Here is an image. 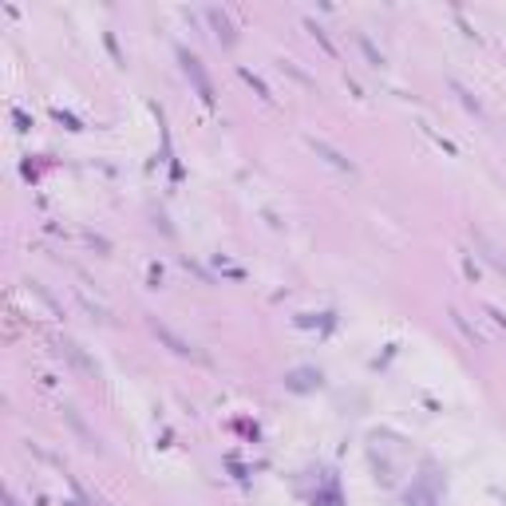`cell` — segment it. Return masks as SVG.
I'll use <instances>...</instances> for the list:
<instances>
[{
  "instance_id": "6da1fadb",
  "label": "cell",
  "mask_w": 506,
  "mask_h": 506,
  "mask_svg": "<svg viewBox=\"0 0 506 506\" xmlns=\"http://www.w3.org/2000/svg\"><path fill=\"white\" fill-rule=\"evenodd\" d=\"M182 64H186V71L194 76V84H198V91H202V99H210V84H206V76H202V68H198V60L182 52Z\"/></svg>"
},
{
  "instance_id": "277c9868",
  "label": "cell",
  "mask_w": 506,
  "mask_h": 506,
  "mask_svg": "<svg viewBox=\"0 0 506 506\" xmlns=\"http://www.w3.org/2000/svg\"><path fill=\"white\" fill-rule=\"evenodd\" d=\"M9 506H16V502H12V498H9Z\"/></svg>"
},
{
  "instance_id": "3957f363",
  "label": "cell",
  "mask_w": 506,
  "mask_h": 506,
  "mask_svg": "<svg viewBox=\"0 0 506 506\" xmlns=\"http://www.w3.org/2000/svg\"><path fill=\"white\" fill-rule=\"evenodd\" d=\"M482 246H487V241H482ZM487 258H490V261H495V265H498V269H502V273H506V258H502V253H498L495 246H487Z\"/></svg>"
},
{
  "instance_id": "7a4b0ae2",
  "label": "cell",
  "mask_w": 506,
  "mask_h": 506,
  "mask_svg": "<svg viewBox=\"0 0 506 506\" xmlns=\"http://www.w3.org/2000/svg\"><path fill=\"white\" fill-rule=\"evenodd\" d=\"M155 328H158V336H163V340H166V344H174V352H182V356H186V352H190V344H182V340H178V336H174V333H171V328H163V325H155Z\"/></svg>"
}]
</instances>
